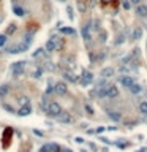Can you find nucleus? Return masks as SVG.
<instances>
[{
    "label": "nucleus",
    "instance_id": "obj_1",
    "mask_svg": "<svg viewBox=\"0 0 147 152\" xmlns=\"http://www.w3.org/2000/svg\"><path fill=\"white\" fill-rule=\"evenodd\" d=\"M100 95L101 97H108V98H116V97L119 95V89H117V86H106V87H103V90L100 92Z\"/></svg>",
    "mask_w": 147,
    "mask_h": 152
},
{
    "label": "nucleus",
    "instance_id": "obj_2",
    "mask_svg": "<svg viewBox=\"0 0 147 152\" xmlns=\"http://www.w3.org/2000/svg\"><path fill=\"white\" fill-rule=\"evenodd\" d=\"M46 113H48L49 116H52V117H59L60 114L63 113V111H62V106H60L57 101H51V103H49V106H48V111H46Z\"/></svg>",
    "mask_w": 147,
    "mask_h": 152
},
{
    "label": "nucleus",
    "instance_id": "obj_3",
    "mask_svg": "<svg viewBox=\"0 0 147 152\" xmlns=\"http://www.w3.org/2000/svg\"><path fill=\"white\" fill-rule=\"evenodd\" d=\"M62 149H60L59 144L55 143H49V144H44V146H41V149H40V152H60Z\"/></svg>",
    "mask_w": 147,
    "mask_h": 152
},
{
    "label": "nucleus",
    "instance_id": "obj_4",
    "mask_svg": "<svg viewBox=\"0 0 147 152\" xmlns=\"http://www.w3.org/2000/svg\"><path fill=\"white\" fill-rule=\"evenodd\" d=\"M57 48H60V43H59V38H57V36L51 38L48 43H46V51H55Z\"/></svg>",
    "mask_w": 147,
    "mask_h": 152
},
{
    "label": "nucleus",
    "instance_id": "obj_5",
    "mask_svg": "<svg viewBox=\"0 0 147 152\" xmlns=\"http://www.w3.org/2000/svg\"><path fill=\"white\" fill-rule=\"evenodd\" d=\"M24 67H25V62H16L13 65V76H21L22 72H24Z\"/></svg>",
    "mask_w": 147,
    "mask_h": 152
},
{
    "label": "nucleus",
    "instance_id": "obj_6",
    "mask_svg": "<svg viewBox=\"0 0 147 152\" xmlns=\"http://www.w3.org/2000/svg\"><path fill=\"white\" fill-rule=\"evenodd\" d=\"M92 81H93V75L90 72H87V70H84L82 72V78H81V84L82 86H89Z\"/></svg>",
    "mask_w": 147,
    "mask_h": 152
},
{
    "label": "nucleus",
    "instance_id": "obj_7",
    "mask_svg": "<svg viewBox=\"0 0 147 152\" xmlns=\"http://www.w3.org/2000/svg\"><path fill=\"white\" fill-rule=\"evenodd\" d=\"M120 84L130 89V87H131L133 84H135V79H133L131 76H122V78H120Z\"/></svg>",
    "mask_w": 147,
    "mask_h": 152
},
{
    "label": "nucleus",
    "instance_id": "obj_8",
    "mask_svg": "<svg viewBox=\"0 0 147 152\" xmlns=\"http://www.w3.org/2000/svg\"><path fill=\"white\" fill-rule=\"evenodd\" d=\"M54 90H55V94H59V95H65L66 94V84L65 83H57L55 87H54Z\"/></svg>",
    "mask_w": 147,
    "mask_h": 152
},
{
    "label": "nucleus",
    "instance_id": "obj_9",
    "mask_svg": "<svg viewBox=\"0 0 147 152\" xmlns=\"http://www.w3.org/2000/svg\"><path fill=\"white\" fill-rule=\"evenodd\" d=\"M18 114L19 116H29V114H32V106H30V105H24V106H21L18 109Z\"/></svg>",
    "mask_w": 147,
    "mask_h": 152
},
{
    "label": "nucleus",
    "instance_id": "obj_10",
    "mask_svg": "<svg viewBox=\"0 0 147 152\" xmlns=\"http://www.w3.org/2000/svg\"><path fill=\"white\" fill-rule=\"evenodd\" d=\"M112 75H114V68H111V67H108V68L101 70V78H111Z\"/></svg>",
    "mask_w": 147,
    "mask_h": 152
},
{
    "label": "nucleus",
    "instance_id": "obj_11",
    "mask_svg": "<svg viewBox=\"0 0 147 152\" xmlns=\"http://www.w3.org/2000/svg\"><path fill=\"white\" fill-rule=\"evenodd\" d=\"M89 29H90V25L87 24V25L82 27V30H81V32H82V36H84L85 41H89V40H90V32H89Z\"/></svg>",
    "mask_w": 147,
    "mask_h": 152
},
{
    "label": "nucleus",
    "instance_id": "obj_12",
    "mask_svg": "<svg viewBox=\"0 0 147 152\" xmlns=\"http://www.w3.org/2000/svg\"><path fill=\"white\" fill-rule=\"evenodd\" d=\"M136 13H138L139 16H147V6L146 5H141L136 8Z\"/></svg>",
    "mask_w": 147,
    "mask_h": 152
},
{
    "label": "nucleus",
    "instance_id": "obj_13",
    "mask_svg": "<svg viewBox=\"0 0 147 152\" xmlns=\"http://www.w3.org/2000/svg\"><path fill=\"white\" fill-rule=\"evenodd\" d=\"M109 117H111L112 120H116V122H117V120L122 119V114L117 113V111H111V113H109Z\"/></svg>",
    "mask_w": 147,
    "mask_h": 152
},
{
    "label": "nucleus",
    "instance_id": "obj_14",
    "mask_svg": "<svg viewBox=\"0 0 147 152\" xmlns=\"http://www.w3.org/2000/svg\"><path fill=\"white\" fill-rule=\"evenodd\" d=\"M130 92L131 94H139L141 92V86H139V84H133V86L130 87Z\"/></svg>",
    "mask_w": 147,
    "mask_h": 152
},
{
    "label": "nucleus",
    "instance_id": "obj_15",
    "mask_svg": "<svg viewBox=\"0 0 147 152\" xmlns=\"http://www.w3.org/2000/svg\"><path fill=\"white\" fill-rule=\"evenodd\" d=\"M63 114H65V113H62V114L57 117L60 122H71V117H70V116H63Z\"/></svg>",
    "mask_w": 147,
    "mask_h": 152
},
{
    "label": "nucleus",
    "instance_id": "obj_16",
    "mask_svg": "<svg viewBox=\"0 0 147 152\" xmlns=\"http://www.w3.org/2000/svg\"><path fill=\"white\" fill-rule=\"evenodd\" d=\"M139 111H141L142 114H147V101H141V105H139Z\"/></svg>",
    "mask_w": 147,
    "mask_h": 152
},
{
    "label": "nucleus",
    "instance_id": "obj_17",
    "mask_svg": "<svg viewBox=\"0 0 147 152\" xmlns=\"http://www.w3.org/2000/svg\"><path fill=\"white\" fill-rule=\"evenodd\" d=\"M141 36H142V30L141 29H136L135 32H133V38H135V40H139Z\"/></svg>",
    "mask_w": 147,
    "mask_h": 152
},
{
    "label": "nucleus",
    "instance_id": "obj_18",
    "mask_svg": "<svg viewBox=\"0 0 147 152\" xmlns=\"http://www.w3.org/2000/svg\"><path fill=\"white\" fill-rule=\"evenodd\" d=\"M14 14L16 16H24L25 13H24V10H22L21 6H14Z\"/></svg>",
    "mask_w": 147,
    "mask_h": 152
},
{
    "label": "nucleus",
    "instance_id": "obj_19",
    "mask_svg": "<svg viewBox=\"0 0 147 152\" xmlns=\"http://www.w3.org/2000/svg\"><path fill=\"white\" fill-rule=\"evenodd\" d=\"M19 105H21V106L29 105V98H27V97H19Z\"/></svg>",
    "mask_w": 147,
    "mask_h": 152
},
{
    "label": "nucleus",
    "instance_id": "obj_20",
    "mask_svg": "<svg viewBox=\"0 0 147 152\" xmlns=\"http://www.w3.org/2000/svg\"><path fill=\"white\" fill-rule=\"evenodd\" d=\"M6 94H8V86H3L2 89H0V95H6Z\"/></svg>",
    "mask_w": 147,
    "mask_h": 152
},
{
    "label": "nucleus",
    "instance_id": "obj_21",
    "mask_svg": "<svg viewBox=\"0 0 147 152\" xmlns=\"http://www.w3.org/2000/svg\"><path fill=\"white\" fill-rule=\"evenodd\" d=\"M63 33H66V35H75V30L73 29H62Z\"/></svg>",
    "mask_w": 147,
    "mask_h": 152
},
{
    "label": "nucleus",
    "instance_id": "obj_22",
    "mask_svg": "<svg viewBox=\"0 0 147 152\" xmlns=\"http://www.w3.org/2000/svg\"><path fill=\"white\" fill-rule=\"evenodd\" d=\"M6 43V35H0V46H5Z\"/></svg>",
    "mask_w": 147,
    "mask_h": 152
},
{
    "label": "nucleus",
    "instance_id": "obj_23",
    "mask_svg": "<svg viewBox=\"0 0 147 152\" xmlns=\"http://www.w3.org/2000/svg\"><path fill=\"white\" fill-rule=\"evenodd\" d=\"M14 30H16V25H14V24H11V25L8 27V30H6V33H13Z\"/></svg>",
    "mask_w": 147,
    "mask_h": 152
},
{
    "label": "nucleus",
    "instance_id": "obj_24",
    "mask_svg": "<svg viewBox=\"0 0 147 152\" xmlns=\"http://www.w3.org/2000/svg\"><path fill=\"white\" fill-rule=\"evenodd\" d=\"M65 78L66 79H70V81H76V78L71 75V73H65Z\"/></svg>",
    "mask_w": 147,
    "mask_h": 152
},
{
    "label": "nucleus",
    "instance_id": "obj_25",
    "mask_svg": "<svg viewBox=\"0 0 147 152\" xmlns=\"http://www.w3.org/2000/svg\"><path fill=\"white\" fill-rule=\"evenodd\" d=\"M141 0H131V3H139Z\"/></svg>",
    "mask_w": 147,
    "mask_h": 152
},
{
    "label": "nucleus",
    "instance_id": "obj_26",
    "mask_svg": "<svg viewBox=\"0 0 147 152\" xmlns=\"http://www.w3.org/2000/svg\"><path fill=\"white\" fill-rule=\"evenodd\" d=\"M62 152H73V151H71V149H63Z\"/></svg>",
    "mask_w": 147,
    "mask_h": 152
},
{
    "label": "nucleus",
    "instance_id": "obj_27",
    "mask_svg": "<svg viewBox=\"0 0 147 152\" xmlns=\"http://www.w3.org/2000/svg\"><path fill=\"white\" fill-rule=\"evenodd\" d=\"M21 152H30V151H29V149H25V147H24V149H22Z\"/></svg>",
    "mask_w": 147,
    "mask_h": 152
},
{
    "label": "nucleus",
    "instance_id": "obj_28",
    "mask_svg": "<svg viewBox=\"0 0 147 152\" xmlns=\"http://www.w3.org/2000/svg\"><path fill=\"white\" fill-rule=\"evenodd\" d=\"M59 2H65V0H59Z\"/></svg>",
    "mask_w": 147,
    "mask_h": 152
}]
</instances>
